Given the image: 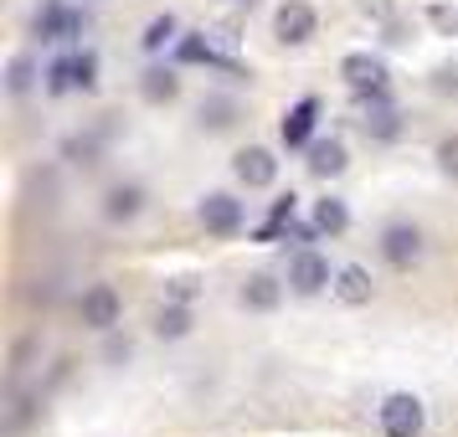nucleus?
I'll list each match as a JSON object with an SVG mask.
<instances>
[{"instance_id":"obj_30","label":"nucleus","mask_w":458,"mask_h":437,"mask_svg":"<svg viewBox=\"0 0 458 437\" xmlns=\"http://www.w3.org/2000/svg\"><path fill=\"white\" fill-rule=\"evenodd\" d=\"M108 360H129V340H114L108 345Z\"/></svg>"},{"instance_id":"obj_17","label":"nucleus","mask_w":458,"mask_h":437,"mask_svg":"<svg viewBox=\"0 0 458 437\" xmlns=\"http://www.w3.org/2000/svg\"><path fill=\"white\" fill-rule=\"evenodd\" d=\"M155 334H160V340H181V334H191V309L170 298L165 309H160V319H155Z\"/></svg>"},{"instance_id":"obj_28","label":"nucleus","mask_w":458,"mask_h":437,"mask_svg":"<svg viewBox=\"0 0 458 437\" xmlns=\"http://www.w3.org/2000/svg\"><path fill=\"white\" fill-rule=\"evenodd\" d=\"M433 88H437V93H458V67H437Z\"/></svg>"},{"instance_id":"obj_13","label":"nucleus","mask_w":458,"mask_h":437,"mask_svg":"<svg viewBox=\"0 0 458 437\" xmlns=\"http://www.w3.org/2000/svg\"><path fill=\"white\" fill-rule=\"evenodd\" d=\"M345 165H351V155H345L340 139H319V145H310V175L330 181V175H340Z\"/></svg>"},{"instance_id":"obj_11","label":"nucleus","mask_w":458,"mask_h":437,"mask_svg":"<svg viewBox=\"0 0 458 437\" xmlns=\"http://www.w3.org/2000/svg\"><path fill=\"white\" fill-rule=\"evenodd\" d=\"M37 31H42V42H72L83 31V16L67 11V5H47L42 16H37Z\"/></svg>"},{"instance_id":"obj_7","label":"nucleus","mask_w":458,"mask_h":437,"mask_svg":"<svg viewBox=\"0 0 458 437\" xmlns=\"http://www.w3.org/2000/svg\"><path fill=\"white\" fill-rule=\"evenodd\" d=\"M340 78H345L355 93H381V88H386V63H381L376 52H351V57L340 63Z\"/></svg>"},{"instance_id":"obj_3","label":"nucleus","mask_w":458,"mask_h":437,"mask_svg":"<svg viewBox=\"0 0 458 437\" xmlns=\"http://www.w3.org/2000/svg\"><path fill=\"white\" fill-rule=\"evenodd\" d=\"M273 31H278L284 46H304V42H314L319 16H314V5H304V0H284V5L273 11Z\"/></svg>"},{"instance_id":"obj_14","label":"nucleus","mask_w":458,"mask_h":437,"mask_svg":"<svg viewBox=\"0 0 458 437\" xmlns=\"http://www.w3.org/2000/svg\"><path fill=\"white\" fill-rule=\"evenodd\" d=\"M140 211H145V190H140V186H114V190H108V201H104L108 222H134Z\"/></svg>"},{"instance_id":"obj_29","label":"nucleus","mask_w":458,"mask_h":437,"mask_svg":"<svg viewBox=\"0 0 458 437\" xmlns=\"http://www.w3.org/2000/svg\"><path fill=\"white\" fill-rule=\"evenodd\" d=\"M67 155H83L88 165H93V155H98V145H93V139H67Z\"/></svg>"},{"instance_id":"obj_23","label":"nucleus","mask_w":458,"mask_h":437,"mask_svg":"<svg viewBox=\"0 0 458 437\" xmlns=\"http://www.w3.org/2000/svg\"><path fill=\"white\" fill-rule=\"evenodd\" d=\"M181 63H222L227 67V57H216L211 42H201V37H186V42H181Z\"/></svg>"},{"instance_id":"obj_25","label":"nucleus","mask_w":458,"mask_h":437,"mask_svg":"<svg viewBox=\"0 0 458 437\" xmlns=\"http://www.w3.org/2000/svg\"><path fill=\"white\" fill-rule=\"evenodd\" d=\"M437 170H443V175H454V181H458V134H454V139H443V145H437Z\"/></svg>"},{"instance_id":"obj_18","label":"nucleus","mask_w":458,"mask_h":437,"mask_svg":"<svg viewBox=\"0 0 458 437\" xmlns=\"http://www.w3.org/2000/svg\"><path fill=\"white\" fill-rule=\"evenodd\" d=\"M351 227V211H345V201H319L314 206V231H330V237H340V231Z\"/></svg>"},{"instance_id":"obj_4","label":"nucleus","mask_w":458,"mask_h":437,"mask_svg":"<svg viewBox=\"0 0 458 437\" xmlns=\"http://www.w3.org/2000/svg\"><path fill=\"white\" fill-rule=\"evenodd\" d=\"M196 216H201V227H207L211 237H232V231H242V201H237V196H227V190H211V196H201Z\"/></svg>"},{"instance_id":"obj_31","label":"nucleus","mask_w":458,"mask_h":437,"mask_svg":"<svg viewBox=\"0 0 458 437\" xmlns=\"http://www.w3.org/2000/svg\"><path fill=\"white\" fill-rule=\"evenodd\" d=\"M248 5H252V0H248Z\"/></svg>"},{"instance_id":"obj_6","label":"nucleus","mask_w":458,"mask_h":437,"mask_svg":"<svg viewBox=\"0 0 458 437\" xmlns=\"http://www.w3.org/2000/svg\"><path fill=\"white\" fill-rule=\"evenodd\" d=\"M381 257L392 268H412L417 257H422V231L412 222H392V227L381 231Z\"/></svg>"},{"instance_id":"obj_27","label":"nucleus","mask_w":458,"mask_h":437,"mask_svg":"<svg viewBox=\"0 0 458 437\" xmlns=\"http://www.w3.org/2000/svg\"><path fill=\"white\" fill-rule=\"evenodd\" d=\"M196 293H201V283H196V278H170V298H175V304H191Z\"/></svg>"},{"instance_id":"obj_19","label":"nucleus","mask_w":458,"mask_h":437,"mask_svg":"<svg viewBox=\"0 0 458 437\" xmlns=\"http://www.w3.org/2000/svg\"><path fill=\"white\" fill-rule=\"evenodd\" d=\"M67 67H72V93H93L98 88V57L93 52H72Z\"/></svg>"},{"instance_id":"obj_1","label":"nucleus","mask_w":458,"mask_h":437,"mask_svg":"<svg viewBox=\"0 0 458 437\" xmlns=\"http://www.w3.org/2000/svg\"><path fill=\"white\" fill-rule=\"evenodd\" d=\"M376 416H381L386 437H422V427H428V412H422V401L412 391H392L376 407Z\"/></svg>"},{"instance_id":"obj_9","label":"nucleus","mask_w":458,"mask_h":437,"mask_svg":"<svg viewBox=\"0 0 458 437\" xmlns=\"http://www.w3.org/2000/svg\"><path fill=\"white\" fill-rule=\"evenodd\" d=\"M371 273L360 268V263H345V268H335V283L330 293L340 298V304H351V309H360V304H371Z\"/></svg>"},{"instance_id":"obj_24","label":"nucleus","mask_w":458,"mask_h":437,"mask_svg":"<svg viewBox=\"0 0 458 437\" xmlns=\"http://www.w3.org/2000/svg\"><path fill=\"white\" fill-rule=\"evenodd\" d=\"M232 113H237V108H232L227 98H211V104H201V124L207 129H227Z\"/></svg>"},{"instance_id":"obj_10","label":"nucleus","mask_w":458,"mask_h":437,"mask_svg":"<svg viewBox=\"0 0 458 437\" xmlns=\"http://www.w3.org/2000/svg\"><path fill=\"white\" fill-rule=\"evenodd\" d=\"M314 119H319V104H314V98H299V104H293L289 113H284V124H278V134H284V145H289V149L310 145Z\"/></svg>"},{"instance_id":"obj_12","label":"nucleus","mask_w":458,"mask_h":437,"mask_svg":"<svg viewBox=\"0 0 458 437\" xmlns=\"http://www.w3.org/2000/svg\"><path fill=\"white\" fill-rule=\"evenodd\" d=\"M242 309H258V314H268V309H278V298H284V283L278 278H268V273H252L248 283H242Z\"/></svg>"},{"instance_id":"obj_16","label":"nucleus","mask_w":458,"mask_h":437,"mask_svg":"<svg viewBox=\"0 0 458 437\" xmlns=\"http://www.w3.org/2000/svg\"><path fill=\"white\" fill-rule=\"evenodd\" d=\"M140 93H145L149 104H170V98L181 93V78H175L170 67H149L145 78H140Z\"/></svg>"},{"instance_id":"obj_15","label":"nucleus","mask_w":458,"mask_h":437,"mask_svg":"<svg viewBox=\"0 0 458 437\" xmlns=\"http://www.w3.org/2000/svg\"><path fill=\"white\" fill-rule=\"evenodd\" d=\"M376 104L366 108V134L371 139H396L402 134V119H396V108L392 104H381V93H371Z\"/></svg>"},{"instance_id":"obj_5","label":"nucleus","mask_w":458,"mask_h":437,"mask_svg":"<svg viewBox=\"0 0 458 437\" xmlns=\"http://www.w3.org/2000/svg\"><path fill=\"white\" fill-rule=\"evenodd\" d=\"M83 324L88 330H98V334H108L114 324H119V314H124V298H119V289L114 283H93V289L83 293Z\"/></svg>"},{"instance_id":"obj_20","label":"nucleus","mask_w":458,"mask_h":437,"mask_svg":"<svg viewBox=\"0 0 458 437\" xmlns=\"http://www.w3.org/2000/svg\"><path fill=\"white\" fill-rule=\"evenodd\" d=\"M31 83H37V63H31V52H16L11 67H5V88H11V93H26Z\"/></svg>"},{"instance_id":"obj_26","label":"nucleus","mask_w":458,"mask_h":437,"mask_svg":"<svg viewBox=\"0 0 458 437\" xmlns=\"http://www.w3.org/2000/svg\"><path fill=\"white\" fill-rule=\"evenodd\" d=\"M428 21H433L437 31H448V37H454V31H458V11H454V5H428Z\"/></svg>"},{"instance_id":"obj_21","label":"nucleus","mask_w":458,"mask_h":437,"mask_svg":"<svg viewBox=\"0 0 458 437\" xmlns=\"http://www.w3.org/2000/svg\"><path fill=\"white\" fill-rule=\"evenodd\" d=\"M170 42H175V16H155V21L145 26V37H140L145 52H165Z\"/></svg>"},{"instance_id":"obj_8","label":"nucleus","mask_w":458,"mask_h":437,"mask_svg":"<svg viewBox=\"0 0 458 437\" xmlns=\"http://www.w3.org/2000/svg\"><path fill=\"white\" fill-rule=\"evenodd\" d=\"M237 181L248 190H268L273 181H278V160H273V149L263 145H248L242 155H237Z\"/></svg>"},{"instance_id":"obj_2","label":"nucleus","mask_w":458,"mask_h":437,"mask_svg":"<svg viewBox=\"0 0 458 437\" xmlns=\"http://www.w3.org/2000/svg\"><path fill=\"white\" fill-rule=\"evenodd\" d=\"M335 273H330V257H319L314 248H299L289 257V289L304 293V298H314L319 289H330Z\"/></svg>"},{"instance_id":"obj_22","label":"nucleus","mask_w":458,"mask_h":437,"mask_svg":"<svg viewBox=\"0 0 458 437\" xmlns=\"http://www.w3.org/2000/svg\"><path fill=\"white\" fill-rule=\"evenodd\" d=\"M47 93H52V98L72 93V67H67V57H57V63L47 67Z\"/></svg>"}]
</instances>
